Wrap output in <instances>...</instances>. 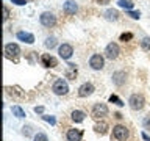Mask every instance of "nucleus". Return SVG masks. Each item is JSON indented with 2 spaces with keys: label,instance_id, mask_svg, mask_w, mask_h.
I'll use <instances>...</instances> for the list:
<instances>
[{
  "label": "nucleus",
  "instance_id": "obj_1",
  "mask_svg": "<svg viewBox=\"0 0 150 141\" xmlns=\"http://www.w3.org/2000/svg\"><path fill=\"white\" fill-rule=\"evenodd\" d=\"M144 103H145V99H144L142 94H131L130 99H128V105H130L131 110H134V111L142 110Z\"/></svg>",
  "mask_w": 150,
  "mask_h": 141
},
{
  "label": "nucleus",
  "instance_id": "obj_2",
  "mask_svg": "<svg viewBox=\"0 0 150 141\" xmlns=\"http://www.w3.org/2000/svg\"><path fill=\"white\" fill-rule=\"evenodd\" d=\"M130 136V132L125 125H114L112 127V138L117 140V141H127Z\"/></svg>",
  "mask_w": 150,
  "mask_h": 141
},
{
  "label": "nucleus",
  "instance_id": "obj_3",
  "mask_svg": "<svg viewBox=\"0 0 150 141\" xmlns=\"http://www.w3.org/2000/svg\"><path fill=\"white\" fill-rule=\"evenodd\" d=\"M52 91H53L56 96H66L69 93V85L64 78H58L52 86Z\"/></svg>",
  "mask_w": 150,
  "mask_h": 141
},
{
  "label": "nucleus",
  "instance_id": "obj_4",
  "mask_svg": "<svg viewBox=\"0 0 150 141\" xmlns=\"http://www.w3.org/2000/svg\"><path fill=\"white\" fill-rule=\"evenodd\" d=\"M39 22H41V25L42 27H47V28H52L56 24V16L53 13H50V11H44L39 16Z\"/></svg>",
  "mask_w": 150,
  "mask_h": 141
},
{
  "label": "nucleus",
  "instance_id": "obj_5",
  "mask_svg": "<svg viewBox=\"0 0 150 141\" xmlns=\"http://www.w3.org/2000/svg\"><path fill=\"white\" fill-rule=\"evenodd\" d=\"M89 66H91L94 70H100V69H103V66H105V58H103L100 53H94L91 58H89Z\"/></svg>",
  "mask_w": 150,
  "mask_h": 141
},
{
  "label": "nucleus",
  "instance_id": "obj_6",
  "mask_svg": "<svg viewBox=\"0 0 150 141\" xmlns=\"http://www.w3.org/2000/svg\"><path fill=\"white\" fill-rule=\"evenodd\" d=\"M119 53H120V49H119V46H117L116 42H110V44L106 46L105 56L108 60H116L117 56H119Z\"/></svg>",
  "mask_w": 150,
  "mask_h": 141
},
{
  "label": "nucleus",
  "instance_id": "obj_7",
  "mask_svg": "<svg viewBox=\"0 0 150 141\" xmlns=\"http://www.w3.org/2000/svg\"><path fill=\"white\" fill-rule=\"evenodd\" d=\"M58 53L63 60H69L70 56L74 55V47L70 44H67V42H63V44L58 47Z\"/></svg>",
  "mask_w": 150,
  "mask_h": 141
},
{
  "label": "nucleus",
  "instance_id": "obj_8",
  "mask_svg": "<svg viewBox=\"0 0 150 141\" xmlns=\"http://www.w3.org/2000/svg\"><path fill=\"white\" fill-rule=\"evenodd\" d=\"M5 53H6L8 58H16V56L21 55V47H19L16 42H8L5 46Z\"/></svg>",
  "mask_w": 150,
  "mask_h": 141
},
{
  "label": "nucleus",
  "instance_id": "obj_9",
  "mask_svg": "<svg viewBox=\"0 0 150 141\" xmlns=\"http://www.w3.org/2000/svg\"><path fill=\"white\" fill-rule=\"evenodd\" d=\"M108 115V107L105 103H96V105L92 107V116L98 119V118H103Z\"/></svg>",
  "mask_w": 150,
  "mask_h": 141
},
{
  "label": "nucleus",
  "instance_id": "obj_10",
  "mask_svg": "<svg viewBox=\"0 0 150 141\" xmlns=\"http://www.w3.org/2000/svg\"><path fill=\"white\" fill-rule=\"evenodd\" d=\"M94 91H96L94 85L89 83V82H86V83H83L81 86L78 88V96H80V97H88V96H91Z\"/></svg>",
  "mask_w": 150,
  "mask_h": 141
},
{
  "label": "nucleus",
  "instance_id": "obj_11",
  "mask_svg": "<svg viewBox=\"0 0 150 141\" xmlns=\"http://www.w3.org/2000/svg\"><path fill=\"white\" fill-rule=\"evenodd\" d=\"M66 138H67V141H81L83 130H80V129H69L67 133H66Z\"/></svg>",
  "mask_w": 150,
  "mask_h": 141
},
{
  "label": "nucleus",
  "instance_id": "obj_12",
  "mask_svg": "<svg viewBox=\"0 0 150 141\" xmlns=\"http://www.w3.org/2000/svg\"><path fill=\"white\" fill-rule=\"evenodd\" d=\"M112 83L116 85V86H122L125 82H127V72H124V70H117V72L112 74Z\"/></svg>",
  "mask_w": 150,
  "mask_h": 141
},
{
  "label": "nucleus",
  "instance_id": "obj_13",
  "mask_svg": "<svg viewBox=\"0 0 150 141\" xmlns=\"http://www.w3.org/2000/svg\"><path fill=\"white\" fill-rule=\"evenodd\" d=\"M63 11L67 14V16H72V14H75L78 11V5L74 2V0H67V2L64 3V6H63Z\"/></svg>",
  "mask_w": 150,
  "mask_h": 141
},
{
  "label": "nucleus",
  "instance_id": "obj_14",
  "mask_svg": "<svg viewBox=\"0 0 150 141\" xmlns=\"http://www.w3.org/2000/svg\"><path fill=\"white\" fill-rule=\"evenodd\" d=\"M41 63L45 66V68H55V66H58V61H56V58H53L52 55L49 53H44L41 56Z\"/></svg>",
  "mask_w": 150,
  "mask_h": 141
},
{
  "label": "nucleus",
  "instance_id": "obj_15",
  "mask_svg": "<svg viewBox=\"0 0 150 141\" xmlns=\"http://www.w3.org/2000/svg\"><path fill=\"white\" fill-rule=\"evenodd\" d=\"M16 38L22 42H27V44H33V42H35V35H31V33H28V31H17Z\"/></svg>",
  "mask_w": 150,
  "mask_h": 141
},
{
  "label": "nucleus",
  "instance_id": "obj_16",
  "mask_svg": "<svg viewBox=\"0 0 150 141\" xmlns=\"http://www.w3.org/2000/svg\"><path fill=\"white\" fill-rule=\"evenodd\" d=\"M70 118H72V121L74 122H83L84 121V118H86V115H84V111L81 110H74L72 113H70Z\"/></svg>",
  "mask_w": 150,
  "mask_h": 141
},
{
  "label": "nucleus",
  "instance_id": "obj_17",
  "mask_svg": "<svg viewBox=\"0 0 150 141\" xmlns=\"http://www.w3.org/2000/svg\"><path fill=\"white\" fill-rule=\"evenodd\" d=\"M105 19H106V21L116 22L117 19H119V11H117V9H112V8L106 9V11H105Z\"/></svg>",
  "mask_w": 150,
  "mask_h": 141
},
{
  "label": "nucleus",
  "instance_id": "obj_18",
  "mask_svg": "<svg viewBox=\"0 0 150 141\" xmlns=\"http://www.w3.org/2000/svg\"><path fill=\"white\" fill-rule=\"evenodd\" d=\"M66 77H67V78H75V77H77V66H75L74 63H69V64H67Z\"/></svg>",
  "mask_w": 150,
  "mask_h": 141
},
{
  "label": "nucleus",
  "instance_id": "obj_19",
  "mask_svg": "<svg viewBox=\"0 0 150 141\" xmlns=\"http://www.w3.org/2000/svg\"><path fill=\"white\" fill-rule=\"evenodd\" d=\"M94 130H96V133L105 135V133H106V130H108V124H106V122H100V124H96V125H94Z\"/></svg>",
  "mask_w": 150,
  "mask_h": 141
},
{
  "label": "nucleus",
  "instance_id": "obj_20",
  "mask_svg": "<svg viewBox=\"0 0 150 141\" xmlns=\"http://www.w3.org/2000/svg\"><path fill=\"white\" fill-rule=\"evenodd\" d=\"M117 5H119L120 8H124L125 11H130V9L133 8V2H131V0H119Z\"/></svg>",
  "mask_w": 150,
  "mask_h": 141
},
{
  "label": "nucleus",
  "instance_id": "obj_21",
  "mask_svg": "<svg viewBox=\"0 0 150 141\" xmlns=\"http://www.w3.org/2000/svg\"><path fill=\"white\" fill-rule=\"evenodd\" d=\"M11 111H13V115L16 116V118H25V116H27V115H25V111H23L19 105H14V107L11 108Z\"/></svg>",
  "mask_w": 150,
  "mask_h": 141
},
{
  "label": "nucleus",
  "instance_id": "obj_22",
  "mask_svg": "<svg viewBox=\"0 0 150 141\" xmlns=\"http://www.w3.org/2000/svg\"><path fill=\"white\" fill-rule=\"evenodd\" d=\"M44 46L47 47V49H53V47L56 46V38H55V36H47Z\"/></svg>",
  "mask_w": 150,
  "mask_h": 141
},
{
  "label": "nucleus",
  "instance_id": "obj_23",
  "mask_svg": "<svg viewBox=\"0 0 150 141\" xmlns=\"http://www.w3.org/2000/svg\"><path fill=\"white\" fill-rule=\"evenodd\" d=\"M141 47H142V50H145V52L150 50V38L149 36L142 38V41H141Z\"/></svg>",
  "mask_w": 150,
  "mask_h": 141
},
{
  "label": "nucleus",
  "instance_id": "obj_24",
  "mask_svg": "<svg viewBox=\"0 0 150 141\" xmlns=\"http://www.w3.org/2000/svg\"><path fill=\"white\" fill-rule=\"evenodd\" d=\"M33 141H49V136H47L44 132H39V133H36L33 136Z\"/></svg>",
  "mask_w": 150,
  "mask_h": 141
},
{
  "label": "nucleus",
  "instance_id": "obj_25",
  "mask_svg": "<svg viewBox=\"0 0 150 141\" xmlns=\"http://www.w3.org/2000/svg\"><path fill=\"white\" fill-rule=\"evenodd\" d=\"M110 102H114L116 105H119V107L124 105V102H122V100H120V99L117 97V96H114V94H111V96H110Z\"/></svg>",
  "mask_w": 150,
  "mask_h": 141
},
{
  "label": "nucleus",
  "instance_id": "obj_26",
  "mask_svg": "<svg viewBox=\"0 0 150 141\" xmlns=\"http://www.w3.org/2000/svg\"><path fill=\"white\" fill-rule=\"evenodd\" d=\"M127 14H128L130 17H133V19H139L141 17V11H133V9H130V11H125Z\"/></svg>",
  "mask_w": 150,
  "mask_h": 141
},
{
  "label": "nucleus",
  "instance_id": "obj_27",
  "mask_svg": "<svg viewBox=\"0 0 150 141\" xmlns=\"http://www.w3.org/2000/svg\"><path fill=\"white\" fill-rule=\"evenodd\" d=\"M142 127H144V129H147V130H150V115L145 116L142 119Z\"/></svg>",
  "mask_w": 150,
  "mask_h": 141
},
{
  "label": "nucleus",
  "instance_id": "obj_28",
  "mask_svg": "<svg viewBox=\"0 0 150 141\" xmlns=\"http://www.w3.org/2000/svg\"><path fill=\"white\" fill-rule=\"evenodd\" d=\"M42 119H44V121H47V122H50V124H52V125H55V124H56V119H55V118H53V116H49V115H44V116H42Z\"/></svg>",
  "mask_w": 150,
  "mask_h": 141
},
{
  "label": "nucleus",
  "instance_id": "obj_29",
  "mask_svg": "<svg viewBox=\"0 0 150 141\" xmlns=\"http://www.w3.org/2000/svg\"><path fill=\"white\" fill-rule=\"evenodd\" d=\"M131 38H133V33H122V35H120V41H130L131 39Z\"/></svg>",
  "mask_w": 150,
  "mask_h": 141
},
{
  "label": "nucleus",
  "instance_id": "obj_30",
  "mask_svg": "<svg viewBox=\"0 0 150 141\" xmlns=\"http://www.w3.org/2000/svg\"><path fill=\"white\" fill-rule=\"evenodd\" d=\"M22 129H23V130H22V133L25 135V136H28V135L31 133V125H23Z\"/></svg>",
  "mask_w": 150,
  "mask_h": 141
},
{
  "label": "nucleus",
  "instance_id": "obj_31",
  "mask_svg": "<svg viewBox=\"0 0 150 141\" xmlns=\"http://www.w3.org/2000/svg\"><path fill=\"white\" fill-rule=\"evenodd\" d=\"M14 5H19V6H23V5L27 3V0H11Z\"/></svg>",
  "mask_w": 150,
  "mask_h": 141
},
{
  "label": "nucleus",
  "instance_id": "obj_32",
  "mask_svg": "<svg viewBox=\"0 0 150 141\" xmlns=\"http://www.w3.org/2000/svg\"><path fill=\"white\" fill-rule=\"evenodd\" d=\"M8 16H9V9L6 6H3V21H6Z\"/></svg>",
  "mask_w": 150,
  "mask_h": 141
},
{
  "label": "nucleus",
  "instance_id": "obj_33",
  "mask_svg": "<svg viewBox=\"0 0 150 141\" xmlns=\"http://www.w3.org/2000/svg\"><path fill=\"white\" fill-rule=\"evenodd\" d=\"M141 136H142V140H144V141H150V138H149V135L145 133V132H142V133H141Z\"/></svg>",
  "mask_w": 150,
  "mask_h": 141
},
{
  "label": "nucleus",
  "instance_id": "obj_34",
  "mask_svg": "<svg viewBox=\"0 0 150 141\" xmlns=\"http://www.w3.org/2000/svg\"><path fill=\"white\" fill-rule=\"evenodd\" d=\"M35 111L36 113H44V107H35Z\"/></svg>",
  "mask_w": 150,
  "mask_h": 141
},
{
  "label": "nucleus",
  "instance_id": "obj_35",
  "mask_svg": "<svg viewBox=\"0 0 150 141\" xmlns=\"http://www.w3.org/2000/svg\"><path fill=\"white\" fill-rule=\"evenodd\" d=\"M97 3L98 5H108V3H110V0H97Z\"/></svg>",
  "mask_w": 150,
  "mask_h": 141
}]
</instances>
